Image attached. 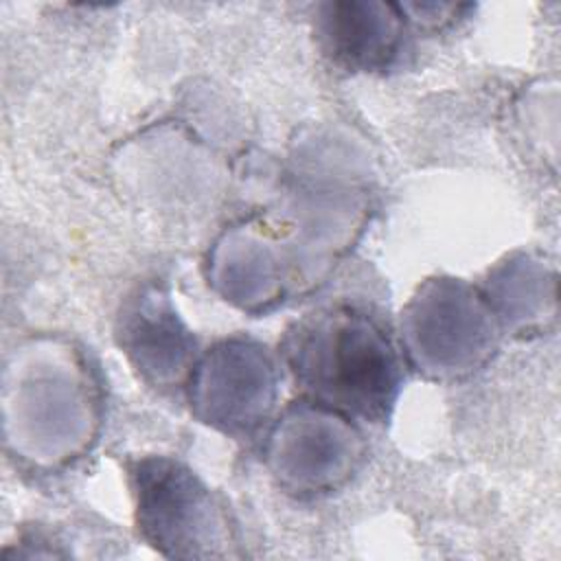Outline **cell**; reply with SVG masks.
Wrapping results in <instances>:
<instances>
[{
	"instance_id": "cell-1",
	"label": "cell",
	"mask_w": 561,
	"mask_h": 561,
	"mask_svg": "<svg viewBox=\"0 0 561 561\" xmlns=\"http://www.w3.org/2000/svg\"><path fill=\"white\" fill-rule=\"evenodd\" d=\"M283 353L316 403L379 421L394 401L399 355L381 320L366 309L335 305L309 313L287 333Z\"/></svg>"
}]
</instances>
